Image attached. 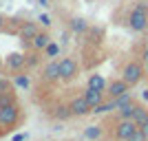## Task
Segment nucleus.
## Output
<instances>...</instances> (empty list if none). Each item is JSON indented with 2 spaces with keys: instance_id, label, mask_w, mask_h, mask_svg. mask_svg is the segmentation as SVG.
<instances>
[{
  "instance_id": "obj_1",
  "label": "nucleus",
  "mask_w": 148,
  "mask_h": 141,
  "mask_svg": "<svg viewBox=\"0 0 148 141\" xmlns=\"http://www.w3.org/2000/svg\"><path fill=\"white\" fill-rule=\"evenodd\" d=\"M144 75H146V64H142L139 60H128L122 68V80L126 82L130 88L139 84V82L144 80Z\"/></svg>"
},
{
  "instance_id": "obj_2",
  "label": "nucleus",
  "mask_w": 148,
  "mask_h": 141,
  "mask_svg": "<svg viewBox=\"0 0 148 141\" xmlns=\"http://www.w3.org/2000/svg\"><path fill=\"white\" fill-rule=\"evenodd\" d=\"M128 29L135 33H144L148 29V7L135 5V9L128 13Z\"/></svg>"
},
{
  "instance_id": "obj_3",
  "label": "nucleus",
  "mask_w": 148,
  "mask_h": 141,
  "mask_svg": "<svg viewBox=\"0 0 148 141\" xmlns=\"http://www.w3.org/2000/svg\"><path fill=\"white\" fill-rule=\"evenodd\" d=\"M18 119H20V110H18V106H16V101L0 106V128L11 130L18 123Z\"/></svg>"
},
{
  "instance_id": "obj_4",
  "label": "nucleus",
  "mask_w": 148,
  "mask_h": 141,
  "mask_svg": "<svg viewBox=\"0 0 148 141\" xmlns=\"http://www.w3.org/2000/svg\"><path fill=\"white\" fill-rule=\"evenodd\" d=\"M80 73V64L73 57H62L60 60V82H73Z\"/></svg>"
},
{
  "instance_id": "obj_5",
  "label": "nucleus",
  "mask_w": 148,
  "mask_h": 141,
  "mask_svg": "<svg viewBox=\"0 0 148 141\" xmlns=\"http://www.w3.org/2000/svg\"><path fill=\"white\" fill-rule=\"evenodd\" d=\"M137 130H139V126H137L133 119H119L117 126H115V139H119V141H128L130 137L137 132Z\"/></svg>"
},
{
  "instance_id": "obj_6",
  "label": "nucleus",
  "mask_w": 148,
  "mask_h": 141,
  "mask_svg": "<svg viewBox=\"0 0 148 141\" xmlns=\"http://www.w3.org/2000/svg\"><path fill=\"white\" fill-rule=\"evenodd\" d=\"M126 93H130V86L126 84V82L119 77V80H111L108 84H106V97H122V95H126Z\"/></svg>"
},
{
  "instance_id": "obj_7",
  "label": "nucleus",
  "mask_w": 148,
  "mask_h": 141,
  "mask_svg": "<svg viewBox=\"0 0 148 141\" xmlns=\"http://www.w3.org/2000/svg\"><path fill=\"white\" fill-rule=\"evenodd\" d=\"M25 66H27V57L22 55V53H18V51L9 53L7 60H5V68H7V71H11V73H20Z\"/></svg>"
},
{
  "instance_id": "obj_8",
  "label": "nucleus",
  "mask_w": 148,
  "mask_h": 141,
  "mask_svg": "<svg viewBox=\"0 0 148 141\" xmlns=\"http://www.w3.org/2000/svg\"><path fill=\"white\" fill-rule=\"evenodd\" d=\"M69 108H71L73 117H86L88 112H93V108L88 106V101L84 99V95H82V97H73L71 104H69Z\"/></svg>"
},
{
  "instance_id": "obj_9",
  "label": "nucleus",
  "mask_w": 148,
  "mask_h": 141,
  "mask_svg": "<svg viewBox=\"0 0 148 141\" xmlns=\"http://www.w3.org/2000/svg\"><path fill=\"white\" fill-rule=\"evenodd\" d=\"M42 80L49 82V84H56V82H60V62L51 60L47 66L42 68Z\"/></svg>"
},
{
  "instance_id": "obj_10",
  "label": "nucleus",
  "mask_w": 148,
  "mask_h": 141,
  "mask_svg": "<svg viewBox=\"0 0 148 141\" xmlns=\"http://www.w3.org/2000/svg\"><path fill=\"white\" fill-rule=\"evenodd\" d=\"M40 31V27L36 25V22H22V27H20V31H18V37H20V42L22 44H31V40L36 37V33Z\"/></svg>"
},
{
  "instance_id": "obj_11",
  "label": "nucleus",
  "mask_w": 148,
  "mask_h": 141,
  "mask_svg": "<svg viewBox=\"0 0 148 141\" xmlns=\"http://www.w3.org/2000/svg\"><path fill=\"white\" fill-rule=\"evenodd\" d=\"M82 95H84V99L88 101V106H91V108L99 106V104L106 99V93H104V91H97V88H91V86H86V91L82 93Z\"/></svg>"
},
{
  "instance_id": "obj_12",
  "label": "nucleus",
  "mask_w": 148,
  "mask_h": 141,
  "mask_svg": "<svg viewBox=\"0 0 148 141\" xmlns=\"http://www.w3.org/2000/svg\"><path fill=\"white\" fill-rule=\"evenodd\" d=\"M51 44V35H49V31H38L36 37L31 40V49L33 51H40V53H44V49Z\"/></svg>"
},
{
  "instance_id": "obj_13",
  "label": "nucleus",
  "mask_w": 148,
  "mask_h": 141,
  "mask_svg": "<svg viewBox=\"0 0 148 141\" xmlns=\"http://www.w3.org/2000/svg\"><path fill=\"white\" fill-rule=\"evenodd\" d=\"M133 121L142 128L144 123H148V106H144V104H139L137 101V106H135V112H133Z\"/></svg>"
},
{
  "instance_id": "obj_14",
  "label": "nucleus",
  "mask_w": 148,
  "mask_h": 141,
  "mask_svg": "<svg viewBox=\"0 0 148 141\" xmlns=\"http://www.w3.org/2000/svg\"><path fill=\"white\" fill-rule=\"evenodd\" d=\"M111 110H117V104H115V99H104V101H102V104L99 106H95V108H93V112H95V115H102V112H111Z\"/></svg>"
},
{
  "instance_id": "obj_15",
  "label": "nucleus",
  "mask_w": 148,
  "mask_h": 141,
  "mask_svg": "<svg viewBox=\"0 0 148 141\" xmlns=\"http://www.w3.org/2000/svg\"><path fill=\"white\" fill-rule=\"evenodd\" d=\"M135 106H137V101L133 99L130 104L122 106V108L117 110V117H119V119H133V112H135Z\"/></svg>"
},
{
  "instance_id": "obj_16",
  "label": "nucleus",
  "mask_w": 148,
  "mask_h": 141,
  "mask_svg": "<svg viewBox=\"0 0 148 141\" xmlns=\"http://www.w3.org/2000/svg\"><path fill=\"white\" fill-rule=\"evenodd\" d=\"M53 117L56 119H60V121H64V119H71L73 117V112H71V108L69 106H56V110H53Z\"/></svg>"
},
{
  "instance_id": "obj_17",
  "label": "nucleus",
  "mask_w": 148,
  "mask_h": 141,
  "mask_svg": "<svg viewBox=\"0 0 148 141\" xmlns=\"http://www.w3.org/2000/svg\"><path fill=\"white\" fill-rule=\"evenodd\" d=\"M88 86L106 93V82H104V77H102V75H91V77H88Z\"/></svg>"
},
{
  "instance_id": "obj_18",
  "label": "nucleus",
  "mask_w": 148,
  "mask_h": 141,
  "mask_svg": "<svg viewBox=\"0 0 148 141\" xmlns=\"http://www.w3.org/2000/svg\"><path fill=\"white\" fill-rule=\"evenodd\" d=\"M86 20L84 18H71V29L75 31V33H84L86 31Z\"/></svg>"
},
{
  "instance_id": "obj_19",
  "label": "nucleus",
  "mask_w": 148,
  "mask_h": 141,
  "mask_svg": "<svg viewBox=\"0 0 148 141\" xmlns=\"http://www.w3.org/2000/svg\"><path fill=\"white\" fill-rule=\"evenodd\" d=\"M84 135H86V139H99V137H102V128H99V126H88V128L84 130Z\"/></svg>"
},
{
  "instance_id": "obj_20",
  "label": "nucleus",
  "mask_w": 148,
  "mask_h": 141,
  "mask_svg": "<svg viewBox=\"0 0 148 141\" xmlns=\"http://www.w3.org/2000/svg\"><path fill=\"white\" fill-rule=\"evenodd\" d=\"M27 57V66H38V62H40V51H33V53H29Z\"/></svg>"
},
{
  "instance_id": "obj_21",
  "label": "nucleus",
  "mask_w": 148,
  "mask_h": 141,
  "mask_svg": "<svg viewBox=\"0 0 148 141\" xmlns=\"http://www.w3.org/2000/svg\"><path fill=\"white\" fill-rule=\"evenodd\" d=\"M0 93H13L11 82H9V80H5V77H0Z\"/></svg>"
},
{
  "instance_id": "obj_22",
  "label": "nucleus",
  "mask_w": 148,
  "mask_h": 141,
  "mask_svg": "<svg viewBox=\"0 0 148 141\" xmlns=\"http://www.w3.org/2000/svg\"><path fill=\"white\" fill-rule=\"evenodd\" d=\"M58 51H60V49H58V44H53V42H51L49 46L44 49V55H47V57H56V55H58Z\"/></svg>"
},
{
  "instance_id": "obj_23",
  "label": "nucleus",
  "mask_w": 148,
  "mask_h": 141,
  "mask_svg": "<svg viewBox=\"0 0 148 141\" xmlns=\"http://www.w3.org/2000/svg\"><path fill=\"white\" fill-rule=\"evenodd\" d=\"M16 84L20 86V88H29V77H27V75H16Z\"/></svg>"
},
{
  "instance_id": "obj_24",
  "label": "nucleus",
  "mask_w": 148,
  "mask_h": 141,
  "mask_svg": "<svg viewBox=\"0 0 148 141\" xmlns=\"http://www.w3.org/2000/svg\"><path fill=\"white\" fill-rule=\"evenodd\" d=\"M128 141H146V135H144V130L139 128V130H137V132H135L133 137H130Z\"/></svg>"
},
{
  "instance_id": "obj_25",
  "label": "nucleus",
  "mask_w": 148,
  "mask_h": 141,
  "mask_svg": "<svg viewBox=\"0 0 148 141\" xmlns=\"http://www.w3.org/2000/svg\"><path fill=\"white\" fill-rule=\"evenodd\" d=\"M0 31H7V18L0 16Z\"/></svg>"
},
{
  "instance_id": "obj_26",
  "label": "nucleus",
  "mask_w": 148,
  "mask_h": 141,
  "mask_svg": "<svg viewBox=\"0 0 148 141\" xmlns=\"http://www.w3.org/2000/svg\"><path fill=\"white\" fill-rule=\"evenodd\" d=\"M40 22H42L44 27H49V25H51V22H49V16H40Z\"/></svg>"
},
{
  "instance_id": "obj_27",
  "label": "nucleus",
  "mask_w": 148,
  "mask_h": 141,
  "mask_svg": "<svg viewBox=\"0 0 148 141\" xmlns=\"http://www.w3.org/2000/svg\"><path fill=\"white\" fill-rule=\"evenodd\" d=\"M142 130H144V135H146V141H148V123H144Z\"/></svg>"
},
{
  "instance_id": "obj_28",
  "label": "nucleus",
  "mask_w": 148,
  "mask_h": 141,
  "mask_svg": "<svg viewBox=\"0 0 148 141\" xmlns=\"http://www.w3.org/2000/svg\"><path fill=\"white\" fill-rule=\"evenodd\" d=\"M144 64H146V75H148V55H146V62H144Z\"/></svg>"
},
{
  "instance_id": "obj_29",
  "label": "nucleus",
  "mask_w": 148,
  "mask_h": 141,
  "mask_svg": "<svg viewBox=\"0 0 148 141\" xmlns=\"http://www.w3.org/2000/svg\"><path fill=\"white\" fill-rule=\"evenodd\" d=\"M40 5H47V0H40Z\"/></svg>"
},
{
  "instance_id": "obj_30",
  "label": "nucleus",
  "mask_w": 148,
  "mask_h": 141,
  "mask_svg": "<svg viewBox=\"0 0 148 141\" xmlns=\"http://www.w3.org/2000/svg\"><path fill=\"white\" fill-rule=\"evenodd\" d=\"M2 66H5V62H0V68H2Z\"/></svg>"
},
{
  "instance_id": "obj_31",
  "label": "nucleus",
  "mask_w": 148,
  "mask_h": 141,
  "mask_svg": "<svg viewBox=\"0 0 148 141\" xmlns=\"http://www.w3.org/2000/svg\"><path fill=\"white\" fill-rule=\"evenodd\" d=\"M117 141H119V139H117Z\"/></svg>"
}]
</instances>
